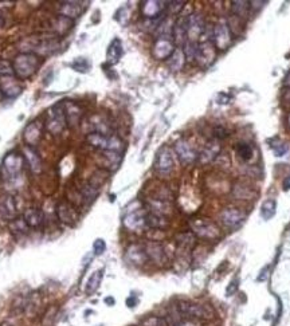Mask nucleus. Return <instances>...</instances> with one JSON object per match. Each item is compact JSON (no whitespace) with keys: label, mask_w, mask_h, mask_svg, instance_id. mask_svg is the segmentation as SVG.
<instances>
[{"label":"nucleus","mask_w":290,"mask_h":326,"mask_svg":"<svg viewBox=\"0 0 290 326\" xmlns=\"http://www.w3.org/2000/svg\"><path fill=\"white\" fill-rule=\"evenodd\" d=\"M42 65V58L34 53H19L13 61L14 75L19 81L33 78Z\"/></svg>","instance_id":"f257e3e1"},{"label":"nucleus","mask_w":290,"mask_h":326,"mask_svg":"<svg viewBox=\"0 0 290 326\" xmlns=\"http://www.w3.org/2000/svg\"><path fill=\"white\" fill-rule=\"evenodd\" d=\"M26 165L25 156L21 152L11 151L5 156L0 167V176L5 180H14L21 175Z\"/></svg>","instance_id":"f03ea898"},{"label":"nucleus","mask_w":290,"mask_h":326,"mask_svg":"<svg viewBox=\"0 0 290 326\" xmlns=\"http://www.w3.org/2000/svg\"><path fill=\"white\" fill-rule=\"evenodd\" d=\"M45 129L49 133L54 136L61 135L62 132L67 128V123H66L65 111H63V105L62 102H58L53 107H50L45 117Z\"/></svg>","instance_id":"7ed1b4c3"},{"label":"nucleus","mask_w":290,"mask_h":326,"mask_svg":"<svg viewBox=\"0 0 290 326\" xmlns=\"http://www.w3.org/2000/svg\"><path fill=\"white\" fill-rule=\"evenodd\" d=\"M177 310L183 317L191 318V319H211L215 317V311L207 303H198V302L184 301L177 305Z\"/></svg>","instance_id":"20e7f679"},{"label":"nucleus","mask_w":290,"mask_h":326,"mask_svg":"<svg viewBox=\"0 0 290 326\" xmlns=\"http://www.w3.org/2000/svg\"><path fill=\"white\" fill-rule=\"evenodd\" d=\"M192 234L195 237L205 239V241H218L221 238V230L214 222L202 218L197 221L191 222Z\"/></svg>","instance_id":"39448f33"},{"label":"nucleus","mask_w":290,"mask_h":326,"mask_svg":"<svg viewBox=\"0 0 290 326\" xmlns=\"http://www.w3.org/2000/svg\"><path fill=\"white\" fill-rule=\"evenodd\" d=\"M221 221L230 230L239 229L246 221V212L238 207H226L221 212Z\"/></svg>","instance_id":"423d86ee"},{"label":"nucleus","mask_w":290,"mask_h":326,"mask_svg":"<svg viewBox=\"0 0 290 326\" xmlns=\"http://www.w3.org/2000/svg\"><path fill=\"white\" fill-rule=\"evenodd\" d=\"M176 49L177 47H176V45L172 41V38H156L153 47H152V55L157 61H167V59H169L172 54L175 53Z\"/></svg>","instance_id":"0eeeda50"},{"label":"nucleus","mask_w":290,"mask_h":326,"mask_svg":"<svg viewBox=\"0 0 290 326\" xmlns=\"http://www.w3.org/2000/svg\"><path fill=\"white\" fill-rule=\"evenodd\" d=\"M57 218L59 219L61 223L69 226V227H74L79 221V215H78L77 209L73 204L69 201H59L57 205Z\"/></svg>","instance_id":"6e6552de"},{"label":"nucleus","mask_w":290,"mask_h":326,"mask_svg":"<svg viewBox=\"0 0 290 326\" xmlns=\"http://www.w3.org/2000/svg\"><path fill=\"white\" fill-rule=\"evenodd\" d=\"M217 58V49L211 41H206L199 43L198 47V54L195 61L198 62V65L201 67H209L214 63Z\"/></svg>","instance_id":"1a4fd4ad"},{"label":"nucleus","mask_w":290,"mask_h":326,"mask_svg":"<svg viewBox=\"0 0 290 326\" xmlns=\"http://www.w3.org/2000/svg\"><path fill=\"white\" fill-rule=\"evenodd\" d=\"M206 31V23L199 14L188 15V29H187V42L199 43V38Z\"/></svg>","instance_id":"9d476101"},{"label":"nucleus","mask_w":290,"mask_h":326,"mask_svg":"<svg viewBox=\"0 0 290 326\" xmlns=\"http://www.w3.org/2000/svg\"><path fill=\"white\" fill-rule=\"evenodd\" d=\"M0 90L6 99H15L23 91V86L15 75L0 78Z\"/></svg>","instance_id":"9b49d317"},{"label":"nucleus","mask_w":290,"mask_h":326,"mask_svg":"<svg viewBox=\"0 0 290 326\" xmlns=\"http://www.w3.org/2000/svg\"><path fill=\"white\" fill-rule=\"evenodd\" d=\"M214 46L215 49L219 50H226L229 49L231 42H233V34H231V30L227 25L225 23H218L214 29Z\"/></svg>","instance_id":"f8f14e48"},{"label":"nucleus","mask_w":290,"mask_h":326,"mask_svg":"<svg viewBox=\"0 0 290 326\" xmlns=\"http://www.w3.org/2000/svg\"><path fill=\"white\" fill-rule=\"evenodd\" d=\"M175 167V160H173V152L171 148L163 147L157 152L155 161L156 171L159 173H169Z\"/></svg>","instance_id":"ddd939ff"},{"label":"nucleus","mask_w":290,"mask_h":326,"mask_svg":"<svg viewBox=\"0 0 290 326\" xmlns=\"http://www.w3.org/2000/svg\"><path fill=\"white\" fill-rule=\"evenodd\" d=\"M18 218V205L15 197L13 195H2L0 196V219L7 221L10 223Z\"/></svg>","instance_id":"4468645a"},{"label":"nucleus","mask_w":290,"mask_h":326,"mask_svg":"<svg viewBox=\"0 0 290 326\" xmlns=\"http://www.w3.org/2000/svg\"><path fill=\"white\" fill-rule=\"evenodd\" d=\"M45 129V125L39 121H33L26 127L23 132V140H25L26 147L35 148L38 144L41 143L42 132Z\"/></svg>","instance_id":"2eb2a0df"},{"label":"nucleus","mask_w":290,"mask_h":326,"mask_svg":"<svg viewBox=\"0 0 290 326\" xmlns=\"http://www.w3.org/2000/svg\"><path fill=\"white\" fill-rule=\"evenodd\" d=\"M141 14L144 18H147L149 21H155L156 18L161 17L165 10H167V3L165 2H159V0H148L143 2L140 6Z\"/></svg>","instance_id":"dca6fc26"},{"label":"nucleus","mask_w":290,"mask_h":326,"mask_svg":"<svg viewBox=\"0 0 290 326\" xmlns=\"http://www.w3.org/2000/svg\"><path fill=\"white\" fill-rule=\"evenodd\" d=\"M175 153L179 157L180 163L184 164V165H189V164L195 163V160L199 157L197 151L185 140H179L175 144Z\"/></svg>","instance_id":"f3484780"},{"label":"nucleus","mask_w":290,"mask_h":326,"mask_svg":"<svg viewBox=\"0 0 290 326\" xmlns=\"http://www.w3.org/2000/svg\"><path fill=\"white\" fill-rule=\"evenodd\" d=\"M145 215H147V212H144L143 208H135L125 215L124 226L129 231H139V230L145 227Z\"/></svg>","instance_id":"a211bd4d"},{"label":"nucleus","mask_w":290,"mask_h":326,"mask_svg":"<svg viewBox=\"0 0 290 326\" xmlns=\"http://www.w3.org/2000/svg\"><path fill=\"white\" fill-rule=\"evenodd\" d=\"M62 105H63V111H65L67 127L74 128L77 127V125H79V123H81L82 120V115H83L81 106L78 105L77 102L69 101V99L62 102Z\"/></svg>","instance_id":"6ab92c4d"},{"label":"nucleus","mask_w":290,"mask_h":326,"mask_svg":"<svg viewBox=\"0 0 290 326\" xmlns=\"http://www.w3.org/2000/svg\"><path fill=\"white\" fill-rule=\"evenodd\" d=\"M188 17H180L176 19L172 29V41L177 46H184L187 42Z\"/></svg>","instance_id":"aec40b11"},{"label":"nucleus","mask_w":290,"mask_h":326,"mask_svg":"<svg viewBox=\"0 0 290 326\" xmlns=\"http://www.w3.org/2000/svg\"><path fill=\"white\" fill-rule=\"evenodd\" d=\"M125 257L129 261V263L135 266H143L145 265L149 258L147 255V251H145V247L140 245H131L127 249V253H125Z\"/></svg>","instance_id":"412c9836"},{"label":"nucleus","mask_w":290,"mask_h":326,"mask_svg":"<svg viewBox=\"0 0 290 326\" xmlns=\"http://www.w3.org/2000/svg\"><path fill=\"white\" fill-rule=\"evenodd\" d=\"M22 218L25 219V222L31 230H39L43 226V222H45L43 212L37 207L26 208V211L23 212Z\"/></svg>","instance_id":"4be33fe9"},{"label":"nucleus","mask_w":290,"mask_h":326,"mask_svg":"<svg viewBox=\"0 0 290 326\" xmlns=\"http://www.w3.org/2000/svg\"><path fill=\"white\" fill-rule=\"evenodd\" d=\"M145 251H147L148 258L153 261L157 265H164L167 262V254L164 250V246L159 242H149L145 246Z\"/></svg>","instance_id":"5701e85b"},{"label":"nucleus","mask_w":290,"mask_h":326,"mask_svg":"<svg viewBox=\"0 0 290 326\" xmlns=\"http://www.w3.org/2000/svg\"><path fill=\"white\" fill-rule=\"evenodd\" d=\"M83 11V6L81 2H62L59 3V15L69 18V19H77L81 17Z\"/></svg>","instance_id":"b1692460"},{"label":"nucleus","mask_w":290,"mask_h":326,"mask_svg":"<svg viewBox=\"0 0 290 326\" xmlns=\"http://www.w3.org/2000/svg\"><path fill=\"white\" fill-rule=\"evenodd\" d=\"M51 26H53L54 35H57L58 38H61L69 33L70 30L73 29L74 21L73 19H69V18L62 17V15H58V17L53 21Z\"/></svg>","instance_id":"393cba45"},{"label":"nucleus","mask_w":290,"mask_h":326,"mask_svg":"<svg viewBox=\"0 0 290 326\" xmlns=\"http://www.w3.org/2000/svg\"><path fill=\"white\" fill-rule=\"evenodd\" d=\"M169 222L164 215L160 213H155V212H147L145 215V227L152 230H164L168 227Z\"/></svg>","instance_id":"a878e982"},{"label":"nucleus","mask_w":290,"mask_h":326,"mask_svg":"<svg viewBox=\"0 0 290 326\" xmlns=\"http://www.w3.org/2000/svg\"><path fill=\"white\" fill-rule=\"evenodd\" d=\"M121 57H123V43H121L120 39L116 38V39L112 41L109 47H108V51H107L108 65L113 66L116 65V63H119Z\"/></svg>","instance_id":"bb28decb"},{"label":"nucleus","mask_w":290,"mask_h":326,"mask_svg":"<svg viewBox=\"0 0 290 326\" xmlns=\"http://www.w3.org/2000/svg\"><path fill=\"white\" fill-rule=\"evenodd\" d=\"M25 159L27 160V164H29L30 169L33 173H41L42 171V160L38 155V152L34 149V148L25 147Z\"/></svg>","instance_id":"cd10ccee"},{"label":"nucleus","mask_w":290,"mask_h":326,"mask_svg":"<svg viewBox=\"0 0 290 326\" xmlns=\"http://www.w3.org/2000/svg\"><path fill=\"white\" fill-rule=\"evenodd\" d=\"M185 62H187V59H185V55L183 53V49L177 47L175 53L169 57V59H167V65L172 71H180L185 65Z\"/></svg>","instance_id":"c85d7f7f"},{"label":"nucleus","mask_w":290,"mask_h":326,"mask_svg":"<svg viewBox=\"0 0 290 326\" xmlns=\"http://www.w3.org/2000/svg\"><path fill=\"white\" fill-rule=\"evenodd\" d=\"M255 193H257V192L254 191L253 187L246 183H238L235 184L233 188V195L235 196L237 199L241 200L253 199L254 196H255Z\"/></svg>","instance_id":"c756f323"},{"label":"nucleus","mask_w":290,"mask_h":326,"mask_svg":"<svg viewBox=\"0 0 290 326\" xmlns=\"http://www.w3.org/2000/svg\"><path fill=\"white\" fill-rule=\"evenodd\" d=\"M103 278H104V269L97 270V271H94V273L91 274V277L89 278V281H87V283H86L85 291L87 295H91V294H94L97 290H99L100 285H101V282H103Z\"/></svg>","instance_id":"7c9ffc66"},{"label":"nucleus","mask_w":290,"mask_h":326,"mask_svg":"<svg viewBox=\"0 0 290 326\" xmlns=\"http://www.w3.org/2000/svg\"><path fill=\"white\" fill-rule=\"evenodd\" d=\"M176 243L181 251H189L195 246V235L192 233H181L176 237Z\"/></svg>","instance_id":"2f4dec72"},{"label":"nucleus","mask_w":290,"mask_h":326,"mask_svg":"<svg viewBox=\"0 0 290 326\" xmlns=\"http://www.w3.org/2000/svg\"><path fill=\"white\" fill-rule=\"evenodd\" d=\"M10 230L18 237H23V235H27L31 229L27 226L23 218H15L14 221L10 222Z\"/></svg>","instance_id":"473e14b6"},{"label":"nucleus","mask_w":290,"mask_h":326,"mask_svg":"<svg viewBox=\"0 0 290 326\" xmlns=\"http://www.w3.org/2000/svg\"><path fill=\"white\" fill-rule=\"evenodd\" d=\"M277 212V201L274 199L265 200L261 205V216L263 221H270L273 219Z\"/></svg>","instance_id":"72a5a7b5"},{"label":"nucleus","mask_w":290,"mask_h":326,"mask_svg":"<svg viewBox=\"0 0 290 326\" xmlns=\"http://www.w3.org/2000/svg\"><path fill=\"white\" fill-rule=\"evenodd\" d=\"M219 153V147H218L215 143H209L206 145V148L203 149L201 155H199V159H201L202 163H210L211 160H214Z\"/></svg>","instance_id":"f704fd0d"},{"label":"nucleus","mask_w":290,"mask_h":326,"mask_svg":"<svg viewBox=\"0 0 290 326\" xmlns=\"http://www.w3.org/2000/svg\"><path fill=\"white\" fill-rule=\"evenodd\" d=\"M269 147L271 148V151L274 152V155L277 156V157H281V156H285L289 151V147H287V144L283 143L281 139H278V137H274V139L269 140Z\"/></svg>","instance_id":"c9c22d12"},{"label":"nucleus","mask_w":290,"mask_h":326,"mask_svg":"<svg viewBox=\"0 0 290 326\" xmlns=\"http://www.w3.org/2000/svg\"><path fill=\"white\" fill-rule=\"evenodd\" d=\"M250 2H233L231 10H233V15L238 18H246L249 14Z\"/></svg>","instance_id":"e433bc0d"},{"label":"nucleus","mask_w":290,"mask_h":326,"mask_svg":"<svg viewBox=\"0 0 290 326\" xmlns=\"http://www.w3.org/2000/svg\"><path fill=\"white\" fill-rule=\"evenodd\" d=\"M237 151V155L241 157L243 161H249L251 157H253V148L250 147L249 144L246 143H239L235 148Z\"/></svg>","instance_id":"4c0bfd02"},{"label":"nucleus","mask_w":290,"mask_h":326,"mask_svg":"<svg viewBox=\"0 0 290 326\" xmlns=\"http://www.w3.org/2000/svg\"><path fill=\"white\" fill-rule=\"evenodd\" d=\"M71 67H73L75 71H78V73H87L90 69V63L86 58L79 57L71 62Z\"/></svg>","instance_id":"58836bf2"},{"label":"nucleus","mask_w":290,"mask_h":326,"mask_svg":"<svg viewBox=\"0 0 290 326\" xmlns=\"http://www.w3.org/2000/svg\"><path fill=\"white\" fill-rule=\"evenodd\" d=\"M13 75H14L13 61H9V59H3V58H0V78L2 77H13Z\"/></svg>","instance_id":"ea45409f"},{"label":"nucleus","mask_w":290,"mask_h":326,"mask_svg":"<svg viewBox=\"0 0 290 326\" xmlns=\"http://www.w3.org/2000/svg\"><path fill=\"white\" fill-rule=\"evenodd\" d=\"M141 326H168L167 321L163 317L157 315H149L141 321Z\"/></svg>","instance_id":"a19ab883"},{"label":"nucleus","mask_w":290,"mask_h":326,"mask_svg":"<svg viewBox=\"0 0 290 326\" xmlns=\"http://www.w3.org/2000/svg\"><path fill=\"white\" fill-rule=\"evenodd\" d=\"M184 6H185V2H169V3H167V10L169 11V14L176 15L181 11Z\"/></svg>","instance_id":"79ce46f5"},{"label":"nucleus","mask_w":290,"mask_h":326,"mask_svg":"<svg viewBox=\"0 0 290 326\" xmlns=\"http://www.w3.org/2000/svg\"><path fill=\"white\" fill-rule=\"evenodd\" d=\"M107 250V243L104 239H95L93 243V253L94 255H103Z\"/></svg>","instance_id":"37998d69"},{"label":"nucleus","mask_w":290,"mask_h":326,"mask_svg":"<svg viewBox=\"0 0 290 326\" xmlns=\"http://www.w3.org/2000/svg\"><path fill=\"white\" fill-rule=\"evenodd\" d=\"M238 289H239V279L235 278L233 281L230 282L227 287H226V297H233L234 294L237 293Z\"/></svg>","instance_id":"c03bdc74"},{"label":"nucleus","mask_w":290,"mask_h":326,"mask_svg":"<svg viewBox=\"0 0 290 326\" xmlns=\"http://www.w3.org/2000/svg\"><path fill=\"white\" fill-rule=\"evenodd\" d=\"M214 135H215V137L217 139H226L227 136H229V133H227V131H226L225 128L223 127H217L215 129H214Z\"/></svg>","instance_id":"a18cd8bd"},{"label":"nucleus","mask_w":290,"mask_h":326,"mask_svg":"<svg viewBox=\"0 0 290 326\" xmlns=\"http://www.w3.org/2000/svg\"><path fill=\"white\" fill-rule=\"evenodd\" d=\"M175 326H201V323H199V321H198V319H191V318H187V319H184V321L179 322V323Z\"/></svg>","instance_id":"49530a36"},{"label":"nucleus","mask_w":290,"mask_h":326,"mask_svg":"<svg viewBox=\"0 0 290 326\" xmlns=\"http://www.w3.org/2000/svg\"><path fill=\"white\" fill-rule=\"evenodd\" d=\"M267 271H269V266H266V267H263V269L261 270V273H259V275H258L257 281L258 282L266 281V279H267V275H269V273H267Z\"/></svg>","instance_id":"de8ad7c7"},{"label":"nucleus","mask_w":290,"mask_h":326,"mask_svg":"<svg viewBox=\"0 0 290 326\" xmlns=\"http://www.w3.org/2000/svg\"><path fill=\"white\" fill-rule=\"evenodd\" d=\"M127 305L129 306V307H135V306L137 305V298L133 297V295H132V297H129L127 299Z\"/></svg>","instance_id":"09e8293b"},{"label":"nucleus","mask_w":290,"mask_h":326,"mask_svg":"<svg viewBox=\"0 0 290 326\" xmlns=\"http://www.w3.org/2000/svg\"><path fill=\"white\" fill-rule=\"evenodd\" d=\"M282 187H283V191H289L290 189V175L286 176L285 179H283Z\"/></svg>","instance_id":"8fccbe9b"},{"label":"nucleus","mask_w":290,"mask_h":326,"mask_svg":"<svg viewBox=\"0 0 290 326\" xmlns=\"http://www.w3.org/2000/svg\"><path fill=\"white\" fill-rule=\"evenodd\" d=\"M282 85L285 86V87H290V70L287 71V74L283 78V82H282Z\"/></svg>","instance_id":"3c124183"},{"label":"nucleus","mask_w":290,"mask_h":326,"mask_svg":"<svg viewBox=\"0 0 290 326\" xmlns=\"http://www.w3.org/2000/svg\"><path fill=\"white\" fill-rule=\"evenodd\" d=\"M2 26H5V18L0 14V27H2Z\"/></svg>","instance_id":"603ef678"},{"label":"nucleus","mask_w":290,"mask_h":326,"mask_svg":"<svg viewBox=\"0 0 290 326\" xmlns=\"http://www.w3.org/2000/svg\"><path fill=\"white\" fill-rule=\"evenodd\" d=\"M105 301H107L108 303H115V301H113V298H107Z\"/></svg>","instance_id":"864d4df0"},{"label":"nucleus","mask_w":290,"mask_h":326,"mask_svg":"<svg viewBox=\"0 0 290 326\" xmlns=\"http://www.w3.org/2000/svg\"><path fill=\"white\" fill-rule=\"evenodd\" d=\"M6 98H5V95H3V93H2V90H0V102L2 101H5Z\"/></svg>","instance_id":"5fc2aeb1"},{"label":"nucleus","mask_w":290,"mask_h":326,"mask_svg":"<svg viewBox=\"0 0 290 326\" xmlns=\"http://www.w3.org/2000/svg\"><path fill=\"white\" fill-rule=\"evenodd\" d=\"M289 125H290V115H289Z\"/></svg>","instance_id":"6e6d98bb"}]
</instances>
